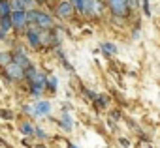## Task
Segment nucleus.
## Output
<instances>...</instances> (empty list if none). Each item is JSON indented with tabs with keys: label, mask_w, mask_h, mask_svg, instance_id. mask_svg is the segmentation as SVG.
Wrapping results in <instances>:
<instances>
[{
	"label": "nucleus",
	"mask_w": 160,
	"mask_h": 148,
	"mask_svg": "<svg viewBox=\"0 0 160 148\" xmlns=\"http://www.w3.org/2000/svg\"><path fill=\"white\" fill-rule=\"evenodd\" d=\"M108 6L113 13V17H122L126 19L130 13V0H108Z\"/></svg>",
	"instance_id": "obj_1"
},
{
	"label": "nucleus",
	"mask_w": 160,
	"mask_h": 148,
	"mask_svg": "<svg viewBox=\"0 0 160 148\" xmlns=\"http://www.w3.org/2000/svg\"><path fill=\"white\" fill-rule=\"evenodd\" d=\"M55 13H57L58 19H72L73 13H75V6L72 4V0H60V2L57 4Z\"/></svg>",
	"instance_id": "obj_2"
},
{
	"label": "nucleus",
	"mask_w": 160,
	"mask_h": 148,
	"mask_svg": "<svg viewBox=\"0 0 160 148\" xmlns=\"http://www.w3.org/2000/svg\"><path fill=\"white\" fill-rule=\"evenodd\" d=\"M25 73H27V69L21 67V66L15 64V62H12V64L6 66V75H8L12 81H19V79H23V77H25Z\"/></svg>",
	"instance_id": "obj_3"
},
{
	"label": "nucleus",
	"mask_w": 160,
	"mask_h": 148,
	"mask_svg": "<svg viewBox=\"0 0 160 148\" xmlns=\"http://www.w3.org/2000/svg\"><path fill=\"white\" fill-rule=\"evenodd\" d=\"M12 21H13V30H25L28 25L27 12H12Z\"/></svg>",
	"instance_id": "obj_4"
},
{
	"label": "nucleus",
	"mask_w": 160,
	"mask_h": 148,
	"mask_svg": "<svg viewBox=\"0 0 160 148\" xmlns=\"http://www.w3.org/2000/svg\"><path fill=\"white\" fill-rule=\"evenodd\" d=\"M104 10L102 0H85V13L87 15H100Z\"/></svg>",
	"instance_id": "obj_5"
},
{
	"label": "nucleus",
	"mask_w": 160,
	"mask_h": 148,
	"mask_svg": "<svg viewBox=\"0 0 160 148\" xmlns=\"http://www.w3.org/2000/svg\"><path fill=\"white\" fill-rule=\"evenodd\" d=\"M53 25H55L53 17H51V15H47V13H43V12H40L38 21H36V26H38V28H42V30H51V28H53Z\"/></svg>",
	"instance_id": "obj_6"
},
{
	"label": "nucleus",
	"mask_w": 160,
	"mask_h": 148,
	"mask_svg": "<svg viewBox=\"0 0 160 148\" xmlns=\"http://www.w3.org/2000/svg\"><path fill=\"white\" fill-rule=\"evenodd\" d=\"M13 28V21H12V15H4L0 17V36L6 38V34Z\"/></svg>",
	"instance_id": "obj_7"
},
{
	"label": "nucleus",
	"mask_w": 160,
	"mask_h": 148,
	"mask_svg": "<svg viewBox=\"0 0 160 148\" xmlns=\"http://www.w3.org/2000/svg\"><path fill=\"white\" fill-rule=\"evenodd\" d=\"M13 62H15V64H19V66H21V67H25V69H27V67H30V60H28L21 51H17V53L13 54Z\"/></svg>",
	"instance_id": "obj_8"
},
{
	"label": "nucleus",
	"mask_w": 160,
	"mask_h": 148,
	"mask_svg": "<svg viewBox=\"0 0 160 148\" xmlns=\"http://www.w3.org/2000/svg\"><path fill=\"white\" fill-rule=\"evenodd\" d=\"M51 111V103L49 101H40L36 105V114H47Z\"/></svg>",
	"instance_id": "obj_9"
},
{
	"label": "nucleus",
	"mask_w": 160,
	"mask_h": 148,
	"mask_svg": "<svg viewBox=\"0 0 160 148\" xmlns=\"http://www.w3.org/2000/svg\"><path fill=\"white\" fill-rule=\"evenodd\" d=\"M0 10H2V15L0 17H4V15H12V4H10V0H0Z\"/></svg>",
	"instance_id": "obj_10"
},
{
	"label": "nucleus",
	"mask_w": 160,
	"mask_h": 148,
	"mask_svg": "<svg viewBox=\"0 0 160 148\" xmlns=\"http://www.w3.org/2000/svg\"><path fill=\"white\" fill-rule=\"evenodd\" d=\"M38 15H40V12H38V10H28V12H27L28 25H36V21H38Z\"/></svg>",
	"instance_id": "obj_11"
},
{
	"label": "nucleus",
	"mask_w": 160,
	"mask_h": 148,
	"mask_svg": "<svg viewBox=\"0 0 160 148\" xmlns=\"http://www.w3.org/2000/svg\"><path fill=\"white\" fill-rule=\"evenodd\" d=\"M25 77H27L30 83H34V81H36V77H38V71H36V69L30 66V67H27V73H25Z\"/></svg>",
	"instance_id": "obj_12"
},
{
	"label": "nucleus",
	"mask_w": 160,
	"mask_h": 148,
	"mask_svg": "<svg viewBox=\"0 0 160 148\" xmlns=\"http://www.w3.org/2000/svg\"><path fill=\"white\" fill-rule=\"evenodd\" d=\"M102 51L108 53V54H115L117 53V47L113 43H102Z\"/></svg>",
	"instance_id": "obj_13"
},
{
	"label": "nucleus",
	"mask_w": 160,
	"mask_h": 148,
	"mask_svg": "<svg viewBox=\"0 0 160 148\" xmlns=\"http://www.w3.org/2000/svg\"><path fill=\"white\" fill-rule=\"evenodd\" d=\"M21 131H23L25 135H32V133H36L34 126H32V124H28V122H25V124L21 126Z\"/></svg>",
	"instance_id": "obj_14"
},
{
	"label": "nucleus",
	"mask_w": 160,
	"mask_h": 148,
	"mask_svg": "<svg viewBox=\"0 0 160 148\" xmlns=\"http://www.w3.org/2000/svg\"><path fill=\"white\" fill-rule=\"evenodd\" d=\"M72 4L75 6V10L79 13H85V0H72Z\"/></svg>",
	"instance_id": "obj_15"
},
{
	"label": "nucleus",
	"mask_w": 160,
	"mask_h": 148,
	"mask_svg": "<svg viewBox=\"0 0 160 148\" xmlns=\"http://www.w3.org/2000/svg\"><path fill=\"white\" fill-rule=\"evenodd\" d=\"M10 58H13V56H12V53H2V54H0V62L4 64V67H6L8 64H12V62H10Z\"/></svg>",
	"instance_id": "obj_16"
},
{
	"label": "nucleus",
	"mask_w": 160,
	"mask_h": 148,
	"mask_svg": "<svg viewBox=\"0 0 160 148\" xmlns=\"http://www.w3.org/2000/svg\"><path fill=\"white\" fill-rule=\"evenodd\" d=\"M60 126H62L64 129H72V124H70V118H68V116H64V118L60 120Z\"/></svg>",
	"instance_id": "obj_17"
},
{
	"label": "nucleus",
	"mask_w": 160,
	"mask_h": 148,
	"mask_svg": "<svg viewBox=\"0 0 160 148\" xmlns=\"http://www.w3.org/2000/svg\"><path fill=\"white\" fill-rule=\"evenodd\" d=\"M96 103H98V107H106L108 98H106V96H100V98H96Z\"/></svg>",
	"instance_id": "obj_18"
},
{
	"label": "nucleus",
	"mask_w": 160,
	"mask_h": 148,
	"mask_svg": "<svg viewBox=\"0 0 160 148\" xmlns=\"http://www.w3.org/2000/svg\"><path fill=\"white\" fill-rule=\"evenodd\" d=\"M23 4H25L27 12H28V10H34V0H23Z\"/></svg>",
	"instance_id": "obj_19"
},
{
	"label": "nucleus",
	"mask_w": 160,
	"mask_h": 148,
	"mask_svg": "<svg viewBox=\"0 0 160 148\" xmlns=\"http://www.w3.org/2000/svg\"><path fill=\"white\" fill-rule=\"evenodd\" d=\"M47 83H49V88H51V90H55V88H57V79H55V77H49V79H47Z\"/></svg>",
	"instance_id": "obj_20"
},
{
	"label": "nucleus",
	"mask_w": 160,
	"mask_h": 148,
	"mask_svg": "<svg viewBox=\"0 0 160 148\" xmlns=\"http://www.w3.org/2000/svg\"><path fill=\"white\" fill-rule=\"evenodd\" d=\"M143 8H145V13L151 15V10H149V2H147V0H143Z\"/></svg>",
	"instance_id": "obj_21"
},
{
	"label": "nucleus",
	"mask_w": 160,
	"mask_h": 148,
	"mask_svg": "<svg viewBox=\"0 0 160 148\" xmlns=\"http://www.w3.org/2000/svg\"><path fill=\"white\" fill-rule=\"evenodd\" d=\"M36 135H38L40 139H45V131H43V129H36Z\"/></svg>",
	"instance_id": "obj_22"
},
{
	"label": "nucleus",
	"mask_w": 160,
	"mask_h": 148,
	"mask_svg": "<svg viewBox=\"0 0 160 148\" xmlns=\"http://www.w3.org/2000/svg\"><path fill=\"white\" fill-rule=\"evenodd\" d=\"M70 148H77V146H70Z\"/></svg>",
	"instance_id": "obj_23"
},
{
	"label": "nucleus",
	"mask_w": 160,
	"mask_h": 148,
	"mask_svg": "<svg viewBox=\"0 0 160 148\" xmlns=\"http://www.w3.org/2000/svg\"><path fill=\"white\" fill-rule=\"evenodd\" d=\"M40 148H43V146H40Z\"/></svg>",
	"instance_id": "obj_24"
}]
</instances>
